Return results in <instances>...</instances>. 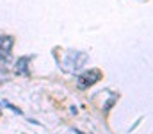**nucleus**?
<instances>
[{
  "label": "nucleus",
  "instance_id": "nucleus-1",
  "mask_svg": "<svg viewBox=\"0 0 153 134\" xmlns=\"http://www.w3.org/2000/svg\"><path fill=\"white\" fill-rule=\"evenodd\" d=\"M87 61V54L85 52H70L68 54V59H66V66H70L68 70H71V72H75L78 68H82L84 66V63Z\"/></svg>",
  "mask_w": 153,
  "mask_h": 134
},
{
  "label": "nucleus",
  "instance_id": "nucleus-3",
  "mask_svg": "<svg viewBox=\"0 0 153 134\" xmlns=\"http://www.w3.org/2000/svg\"><path fill=\"white\" fill-rule=\"evenodd\" d=\"M14 45V38L11 36H2L0 34V61H7L11 57V48Z\"/></svg>",
  "mask_w": 153,
  "mask_h": 134
},
{
  "label": "nucleus",
  "instance_id": "nucleus-2",
  "mask_svg": "<svg viewBox=\"0 0 153 134\" xmlns=\"http://www.w3.org/2000/svg\"><path fill=\"white\" fill-rule=\"evenodd\" d=\"M102 79V72L100 70H89V72H85V73H82L80 77H78V88H89V86H93L94 82H98Z\"/></svg>",
  "mask_w": 153,
  "mask_h": 134
},
{
  "label": "nucleus",
  "instance_id": "nucleus-4",
  "mask_svg": "<svg viewBox=\"0 0 153 134\" xmlns=\"http://www.w3.org/2000/svg\"><path fill=\"white\" fill-rule=\"evenodd\" d=\"M29 63H30V57L29 55H25V57H20L18 61H16V73L18 75H27L29 73Z\"/></svg>",
  "mask_w": 153,
  "mask_h": 134
}]
</instances>
